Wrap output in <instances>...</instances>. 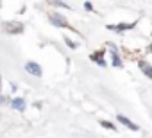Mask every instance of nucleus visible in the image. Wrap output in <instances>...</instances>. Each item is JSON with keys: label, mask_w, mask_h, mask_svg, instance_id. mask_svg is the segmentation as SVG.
Here are the masks:
<instances>
[{"label": "nucleus", "mask_w": 152, "mask_h": 138, "mask_svg": "<svg viewBox=\"0 0 152 138\" xmlns=\"http://www.w3.org/2000/svg\"><path fill=\"white\" fill-rule=\"evenodd\" d=\"M100 126L106 127V129H115V126H113L111 122H107V120H100Z\"/></svg>", "instance_id": "obj_10"}, {"label": "nucleus", "mask_w": 152, "mask_h": 138, "mask_svg": "<svg viewBox=\"0 0 152 138\" xmlns=\"http://www.w3.org/2000/svg\"><path fill=\"white\" fill-rule=\"evenodd\" d=\"M148 50H150V52H152V45H150V47H148Z\"/></svg>", "instance_id": "obj_14"}, {"label": "nucleus", "mask_w": 152, "mask_h": 138, "mask_svg": "<svg viewBox=\"0 0 152 138\" xmlns=\"http://www.w3.org/2000/svg\"><path fill=\"white\" fill-rule=\"evenodd\" d=\"M4 29H6L9 34H20V32H23V25H22V23H18V22L4 23Z\"/></svg>", "instance_id": "obj_2"}, {"label": "nucleus", "mask_w": 152, "mask_h": 138, "mask_svg": "<svg viewBox=\"0 0 152 138\" xmlns=\"http://www.w3.org/2000/svg\"><path fill=\"white\" fill-rule=\"evenodd\" d=\"M11 106H13L15 109H18V111H23V109H25V101H23V99H13Z\"/></svg>", "instance_id": "obj_7"}, {"label": "nucleus", "mask_w": 152, "mask_h": 138, "mask_svg": "<svg viewBox=\"0 0 152 138\" xmlns=\"http://www.w3.org/2000/svg\"><path fill=\"white\" fill-rule=\"evenodd\" d=\"M4 102H6V99H4L2 95H0V104H4Z\"/></svg>", "instance_id": "obj_13"}, {"label": "nucleus", "mask_w": 152, "mask_h": 138, "mask_svg": "<svg viewBox=\"0 0 152 138\" xmlns=\"http://www.w3.org/2000/svg\"><path fill=\"white\" fill-rule=\"evenodd\" d=\"M84 7H86V9H88V11H91V9H93V6H91V4H90V2H86V4H84Z\"/></svg>", "instance_id": "obj_12"}, {"label": "nucleus", "mask_w": 152, "mask_h": 138, "mask_svg": "<svg viewBox=\"0 0 152 138\" xmlns=\"http://www.w3.org/2000/svg\"><path fill=\"white\" fill-rule=\"evenodd\" d=\"M104 52L100 50V52H95V54H91V61H97L100 66H106V61H104Z\"/></svg>", "instance_id": "obj_6"}, {"label": "nucleus", "mask_w": 152, "mask_h": 138, "mask_svg": "<svg viewBox=\"0 0 152 138\" xmlns=\"http://www.w3.org/2000/svg\"><path fill=\"white\" fill-rule=\"evenodd\" d=\"M25 70H27L31 76H36V77H39V76H41V66H39L38 63H34V61H31V63H27V65H25Z\"/></svg>", "instance_id": "obj_3"}, {"label": "nucleus", "mask_w": 152, "mask_h": 138, "mask_svg": "<svg viewBox=\"0 0 152 138\" xmlns=\"http://www.w3.org/2000/svg\"><path fill=\"white\" fill-rule=\"evenodd\" d=\"M136 25V22H132V23H118V25H107V29L109 31H115V32H122V31H129V29H132Z\"/></svg>", "instance_id": "obj_4"}, {"label": "nucleus", "mask_w": 152, "mask_h": 138, "mask_svg": "<svg viewBox=\"0 0 152 138\" xmlns=\"http://www.w3.org/2000/svg\"><path fill=\"white\" fill-rule=\"evenodd\" d=\"M113 65H115L116 68H122V66H124V63H122L120 56L116 54V50H113Z\"/></svg>", "instance_id": "obj_9"}, {"label": "nucleus", "mask_w": 152, "mask_h": 138, "mask_svg": "<svg viewBox=\"0 0 152 138\" xmlns=\"http://www.w3.org/2000/svg\"><path fill=\"white\" fill-rule=\"evenodd\" d=\"M140 68L143 70V74H145L147 77H150V79H152V66H150V65H147V63H143V61H141V63H140Z\"/></svg>", "instance_id": "obj_8"}, {"label": "nucleus", "mask_w": 152, "mask_h": 138, "mask_svg": "<svg viewBox=\"0 0 152 138\" xmlns=\"http://www.w3.org/2000/svg\"><path fill=\"white\" fill-rule=\"evenodd\" d=\"M64 41H66V45H68L70 48H77V43H73L70 38H64Z\"/></svg>", "instance_id": "obj_11"}, {"label": "nucleus", "mask_w": 152, "mask_h": 138, "mask_svg": "<svg viewBox=\"0 0 152 138\" xmlns=\"http://www.w3.org/2000/svg\"><path fill=\"white\" fill-rule=\"evenodd\" d=\"M116 118H118V122H122V124H124L125 127H129L131 131H138V129H140V127H138V126H136L134 122H131V120H129L127 117H124V115H118Z\"/></svg>", "instance_id": "obj_5"}, {"label": "nucleus", "mask_w": 152, "mask_h": 138, "mask_svg": "<svg viewBox=\"0 0 152 138\" xmlns=\"http://www.w3.org/2000/svg\"><path fill=\"white\" fill-rule=\"evenodd\" d=\"M48 18H50V22H52V23H54L56 27H63V29H72V27H70V23H68V22H66V20H64V18H63L61 15H50Z\"/></svg>", "instance_id": "obj_1"}]
</instances>
